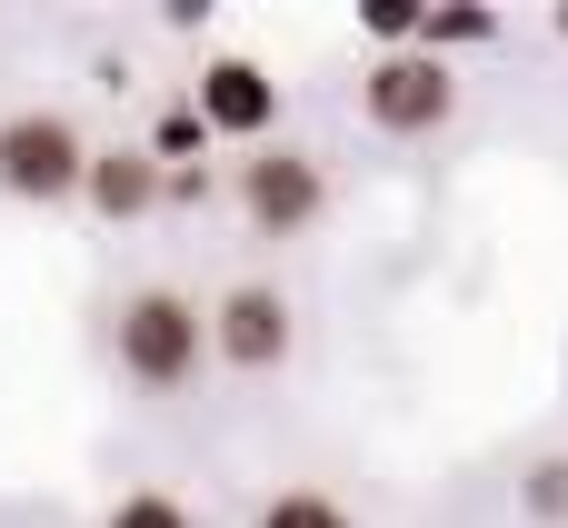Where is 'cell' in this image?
Returning a JSON list of instances; mask_svg holds the SVG:
<instances>
[{"label":"cell","mask_w":568,"mask_h":528,"mask_svg":"<svg viewBox=\"0 0 568 528\" xmlns=\"http://www.w3.org/2000/svg\"><path fill=\"white\" fill-rule=\"evenodd\" d=\"M559 40H568V10H559Z\"/></svg>","instance_id":"obj_14"},{"label":"cell","mask_w":568,"mask_h":528,"mask_svg":"<svg viewBox=\"0 0 568 528\" xmlns=\"http://www.w3.org/2000/svg\"><path fill=\"white\" fill-rule=\"evenodd\" d=\"M359 30H369L379 50H409V40H419V0H369V10H359Z\"/></svg>","instance_id":"obj_13"},{"label":"cell","mask_w":568,"mask_h":528,"mask_svg":"<svg viewBox=\"0 0 568 528\" xmlns=\"http://www.w3.org/2000/svg\"><path fill=\"white\" fill-rule=\"evenodd\" d=\"M100 528H200V519H190L170 489H130V499H120V509H110Z\"/></svg>","instance_id":"obj_11"},{"label":"cell","mask_w":568,"mask_h":528,"mask_svg":"<svg viewBox=\"0 0 568 528\" xmlns=\"http://www.w3.org/2000/svg\"><path fill=\"white\" fill-rule=\"evenodd\" d=\"M519 509H529L539 528H559V519H568V459H539V469L519 479Z\"/></svg>","instance_id":"obj_10"},{"label":"cell","mask_w":568,"mask_h":528,"mask_svg":"<svg viewBox=\"0 0 568 528\" xmlns=\"http://www.w3.org/2000/svg\"><path fill=\"white\" fill-rule=\"evenodd\" d=\"M479 40H499V10H479V0H459V10H419V50H429V60L479 50Z\"/></svg>","instance_id":"obj_8"},{"label":"cell","mask_w":568,"mask_h":528,"mask_svg":"<svg viewBox=\"0 0 568 528\" xmlns=\"http://www.w3.org/2000/svg\"><path fill=\"white\" fill-rule=\"evenodd\" d=\"M320 210H329V170H320L310 150H260V160H240V220H250L260 240H300Z\"/></svg>","instance_id":"obj_4"},{"label":"cell","mask_w":568,"mask_h":528,"mask_svg":"<svg viewBox=\"0 0 568 528\" xmlns=\"http://www.w3.org/2000/svg\"><path fill=\"white\" fill-rule=\"evenodd\" d=\"M200 140H210V130H200V110L180 100V110H160V130H150V160H160V170H170V160L190 170V150H200Z\"/></svg>","instance_id":"obj_12"},{"label":"cell","mask_w":568,"mask_h":528,"mask_svg":"<svg viewBox=\"0 0 568 528\" xmlns=\"http://www.w3.org/2000/svg\"><path fill=\"white\" fill-rule=\"evenodd\" d=\"M260 528H349V509L320 499V489H280V499L260 509Z\"/></svg>","instance_id":"obj_9"},{"label":"cell","mask_w":568,"mask_h":528,"mask_svg":"<svg viewBox=\"0 0 568 528\" xmlns=\"http://www.w3.org/2000/svg\"><path fill=\"white\" fill-rule=\"evenodd\" d=\"M190 110H200V130H210V140H260V130L280 120V80H270L260 60H240V50H220V60L200 70V90H190Z\"/></svg>","instance_id":"obj_5"},{"label":"cell","mask_w":568,"mask_h":528,"mask_svg":"<svg viewBox=\"0 0 568 528\" xmlns=\"http://www.w3.org/2000/svg\"><path fill=\"white\" fill-rule=\"evenodd\" d=\"M160 160L150 150H90V170H80V200L100 210V220H150L160 210Z\"/></svg>","instance_id":"obj_7"},{"label":"cell","mask_w":568,"mask_h":528,"mask_svg":"<svg viewBox=\"0 0 568 528\" xmlns=\"http://www.w3.org/2000/svg\"><path fill=\"white\" fill-rule=\"evenodd\" d=\"M200 319H210V349H220L230 369H280L290 339H300V329H290V299L260 290V280H240V290H230L220 309H200Z\"/></svg>","instance_id":"obj_6"},{"label":"cell","mask_w":568,"mask_h":528,"mask_svg":"<svg viewBox=\"0 0 568 528\" xmlns=\"http://www.w3.org/2000/svg\"><path fill=\"white\" fill-rule=\"evenodd\" d=\"M110 339H120V369H130L140 389H180V379L210 359V319H200L180 290H130Z\"/></svg>","instance_id":"obj_1"},{"label":"cell","mask_w":568,"mask_h":528,"mask_svg":"<svg viewBox=\"0 0 568 528\" xmlns=\"http://www.w3.org/2000/svg\"><path fill=\"white\" fill-rule=\"evenodd\" d=\"M80 170H90V140L60 110L0 120V190L10 200H80Z\"/></svg>","instance_id":"obj_3"},{"label":"cell","mask_w":568,"mask_h":528,"mask_svg":"<svg viewBox=\"0 0 568 528\" xmlns=\"http://www.w3.org/2000/svg\"><path fill=\"white\" fill-rule=\"evenodd\" d=\"M359 110H369L389 140H429V130L459 110V80H449V60H429V50H379L369 80H359Z\"/></svg>","instance_id":"obj_2"}]
</instances>
